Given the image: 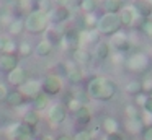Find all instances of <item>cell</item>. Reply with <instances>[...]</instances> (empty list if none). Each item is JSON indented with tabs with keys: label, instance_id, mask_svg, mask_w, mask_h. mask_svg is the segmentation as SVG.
I'll list each match as a JSON object with an SVG mask.
<instances>
[{
	"label": "cell",
	"instance_id": "obj_1",
	"mask_svg": "<svg viewBox=\"0 0 152 140\" xmlns=\"http://www.w3.org/2000/svg\"><path fill=\"white\" fill-rule=\"evenodd\" d=\"M25 31H28L30 34H44V31L48 29L49 23V16L46 12H41V10L34 8L25 16Z\"/></svg>",
	"mask_w": 152,
	"mask_h": 140
},
{
	"label": "cell",
	"instance_id": "obj_2",
	"mask_svg": "<svg viewBox=\"0 0 152 140\" xmlns=\"http://www.w3.org/2000/svg\"><path fill=\"white\" fill-rule=\"evenodd\" d=\"M88 93L92 98L100 101H108L115 94V85L106 78H93L88 85Z\"/></svg>",
	"mask_w": 152,
	"mask_h": 140
},
{
	"label": "cell",
	"instance_id": "obj_3",
	"mask_svg": "<svg viewBox=\"0 0 152 140\" xmlns=\"http://www.w3.org/2000/svg\"><path fill=\"white\" fill-rule=\"evenodd\" d=\"M8 140H33V129L23 122H13L7 129Z\"/></svg>",
	"mask_w": 152,
	"mask_h": 140
},
{
	"label": "cell",
	"instance_id": "obj_4",
	"mask_svg": "<svg viewBox=\"0 0 152 140\" xmlns=\"http://www.w3.org/2000/svg\"><path fill=\"white\" fill-rule=\"evenodd\" d=\"M62 91V80L57 75H46L41 80V93L49 96H56Z\"/></svg>",
	"mask_w": 152,
	"mask_h": 140
},
{
	"label": "cell",
	"instance_id": "obj_5",
	"mask_svg": "<svg viewBox=\"0 0 152 140\" xmlns=\"http://www.w3.org/2000/svg\"><path fill=\"white\" fill-rule=\"evenodd\" d=\"M46 117H48V120H49L53 125H61V124L66 120V117H67L66 106L61 104V103L51 104L49 109H48V112H46Z\"/></svg>",
	"mask_w": 152,
	"mask_h": 140
},
{
	"label": "cell",
	"instance_id": "obj_6",
	"mask_svg": "<svg viewBox=\"0 0 152 140\" xmlns=\"http://www.w3.org/2000/svg\"><path fill=\"white\" fill-rule=\"evenodd\" d=\"M49 23L51 25H56V26H61L62 23H66L67 20L70 18V8L67 5H57V7H53L49 13Z\"/></svg>",
	"mask_w": 152,
	"mask_h": 140
},
{
	"label": "cell",
	"instance_id": "obj_7",
	"mask_svg": "<svg viewBox=\"0 0 152 140\" xmlns=\"http://www.w3.org/2000/svg\"><path fill=\"white\" fill-rule=\"evenodd\" d=\"M18 91H20V93L23 94L26 99L33 101L38 94H41V81L39 80H31V78H28L23 85H20V86H18Z\"/></svg>",
	"mask_w": 152,
	"mask_h": 140
},
{
	"label": "cell",
	"instance_id": "obj_8",
	"mask_svg": "<svg viewBox=\"0 0 152 140\" xmlns=\"http://www.w3.org/2000/svg\"><path fill=\"white\" fill-rule=\"evenodd\" d=\"M62 38H64V29L61 28V26L49 25L48 29L44 31V41H48L53 47L62 44Z\"/></svg>",
	"mask_w": 152,
	"mask_h": 140
},
{
	"label": "cell",
	"instance_id": "obj_9",
	"mask_svg": "<svg viewBox=\"0 0 152 140\" xmlns=\"http://www.w3.org/2000/svg\"><path fill=\"white\" fill-rule=\"evenodd\" d=\"M119 25H121V21H119L118 18H116L115 15H106L103 16L102 20H100V31L105 33V34H111V33L118 31Z\"/></svg>",
	"mask_w": 152,
	"mask_h": 140
},
{
	"label": "cell",
	"instance_id": "obj_10",
	"mask_svg": "<svg viewBox=\"0 0 152 140\" xmlns=\"http://www.w3.org/2000/svg\"><path fill=\"white\" fill-rule=\"evenodd\" d=\"M20 65V57L17 54H0V70L2 72H12L13 68H17Z\"/></svg>",
	"mask_w": 152,
	"mask_h": 140
},
{
	"label": "cell",
	"instance_id": "obj_11",
	"mask_svg": "<svg viewBox=\"0 0 152 140\" xmlns=\"http://www.w3.org/2000/svg\"><path fill=\"white\" fill-rule=\"evenodd\" d=\"M26 80H28V73H26V70H25L23 67H20V65L7 73V81L12 85V86L18 88L20 85H23Z\"/></svg>",
	"mask_w": 152,
	"mask_h": 140
},
{
	"label": "cell",
	"instance_id": "obj_12",
	"mask_svg": "<svg viewBox=\"0 0 152 140\" xmlns=\"http://www.w3.org/2000/svg\"><path fill=\"white\" fill-rule=\"evenodd\" d=\"M62 44H66L67 49H79V44H80V34L74 29H67L64 31V38H62Z\"/></svg>",
	"mask_w": 152,
	"mask_h": 140
},
{
	"label": "cell",
	"instance_id": "obj_13",
	"mask_svg": "<svg viewBox=\"0 0 152 140\" xmlns=\"http://www.w3.org/2000/svg\"><path fill=\"white\" fill-rule=\"evenodd\" d=\"M39 120H41V116H39V112H38L36 109H33V107H30V109H26L23 112V116H21V122L23 124H26L28 127H31V129H36L38 127V124H39Z\"/></svg>",
	"mask_w": 152,
	"mask_h": 140
},
{
	"label": "cell",
	"instance_id": "obj_14",
	"mask_svg": "<svg viewBox=\"0 0 152 140\" xmlns=\"http://www.w3.org/2000/svg\"><path fill=\"white\" fill-rule=\"evenodd\" d=\"M5 103L10 107H20L26 103V98H25L18 90H13V91H8V96H7V99H5Z\"/></svg>",
	"mask_w": 152,
	"mask_h": 140
},
{
	"label": "cell",
	"instance_id": "obj_15",
	"mask_svg": "<svg viewBox=\"0 0 152 140\" xmlns=\"http://www.w3.org/2000/svg\"><path fill=\"white\" fill-rule=\"evenodd\" d=\"M53 51H54V47L48 41H44V39H41V41L36 44V47L33 49V52L36 55H39V57H48V55L53 54Z\"/></svg>",
	"mask_w": 152,
	"mask_h": 140
},
{
	"label": "cell",
	"instance_id": "obj_16",
	"mask_svg": "<svg viewBox=\"0 0 152 140\" xmlns=\"http://www.w3.org/2000/svg\"><path fill=\"white\" fill-rule=\"evenodd\" d=\"M7 29L10 31V34L17 36V34H21L25 31V21L23 18H12V21L7 25Z\"/></svg>",
	"mask_w": 152,
	"mask_h": 140
},
{
	"label": "cell",
	"instance_id": "obj_17",
	"mask_svg": "<svg viewBox=\"0 0 152 140\" xmlns=\"http://www.w3.org/2000/svg\"><path fill=\"white\" fill-rule=\"evenodd\" d=\"M75 119H77V122L79 124H82V125H85V124H88L90 122V119H92V114H90V109L87 106H83L82 104V107H80L79 111H77L75 114Z\"/></svg>",
	"mask_w": 152,
	"mask_h": 140
},
{
	"label": "cell",
	"instance_id": "obj_18",
	"mask_svg": "<svg viewBox=\"0 0 152 140\" xmlns=\"http://www.w3.org/2000/svg\"><path fill=\"white\" fill-rule=\"evenodd\" d=\"M31 54H33V47H31V44L28 41H21L20 44H18L17 55H20V57H30Z\"/></svg>",
	"mask_w": 152,
	"mask_h": 140
},
{
	"label": "cell",
	"instance_id": "obj_19",
	"mask_svg": "<svg viewBox=\"0 0 152 140\" xmlns=\"http://www.w3.org/2000/svg\"><path fill=\"white\" fill-rule=\"evenodd\" d=\"M48 103H49L48 96L41 93V94H38V96L33 99V109H36L38 112H39V111L44 109V107H48Z\"/></svg>",
	"mask_w": 152,
	"mask_h": 140
},
{
	"label": "cell",
	"instance_id": "obj_20",
	"mask_svg": "<svg viewBox=\"0 0 152 140\" xmlns=\"http://www.w3.org/2000/svg\"><path fill=\"white\" fill-rule=\"evenodd\" d=\"M67 75L72 81H77L80 78V70L75 65V62H67Z\"/></svg>",
	"mask_w": 152,
	"mask_h": 140
},
{
	"label": "cell",
	"instance_id": "obj_21",
	"mask_svg": "<svg viewBox=\"0 0 152 140\" xmlns=\"http://www.w3.org/2000/svg\"><path fill=\"white\" fill-rule=\"evenodd\" d=\"M108 52H110V47H108V44H105V42H100V44L96 46V49H95L96 57L102 59V60L108 57Z\"/></svg>",
	"mask_w": 152,
	"mask_h": 140
},
{
	"label": "cell",
	"instance_id": "obj_22",
	"mask_svg": "<svg viewBox=\"0 0 152 140\" xmlns=\"http://www.w3.org/2000/svg\"><path fill=\"white\" fill-rule=\"evenodd\" d=\"M80 107H82V103H80L79 99H74V98H70V101H69V103H67L66 109H67V111H70V112H72V114H75L77 111L80 109Z\"/></svg>",
	"mask_w": 152,
	"mask_h": 140
},
{
	"label": "cell",
	"instance_id": "obj_23",
	"mask_svg": "<svg viewBox=\"0 0 152 140\" xmlns=\"http://www.w3.org/2000/svg\"><path fill=\"white\" fill-rule=\"evenodd\" d=\"M95 0H82V2H80V8L83 10V12L85 13H90V12H93V10H95Z\"/></svg>",
	"mask_w": 152,
	"mask_h": 140
},
{
	"label": "cell",
	"instance_id": "obj_24",
	"mask_svg": "<svg viewBox=\"0 0 152 140\" xmlns=\"http://www.w3.org/2000/svg\"><path fill=\"white\" fill-rule=\"evenodd\" d=\"M74 57H75L77 62H87L88 60V52L82 51V49H75L74 51Z\"/></svg>",
	"mask_w": 152,
	"mask_h": 140
},
{
	"label": "cell",
	"instance_id": "obj_25",
	"mask_svg": "<svg viewBox=\"0 0 152 140\" xmlns=\"http://www.w3.org/2000/svg\"><path fill=\"white\" fill-rule=\"evenodd\" d=\"M7 96H8V88H7V85L0 81V103H5Z\"/></svg>",
	"mask_w": 152,
	"mask_h": 140
},
{
	"label": "cell",
	"instance_id": "obj_26",
	"mask_svg": "<svg viewBox=\"0 0 152 140\" xmlns=\"http://www.w3.org/2000/svg\"><path fill=\"white\" fill-rule=\"evenodd\" d=\"M118 8H119V2H118V0H110L108 5H106V10L110 12V15H113Z\"/></svg>",
	"mask_w": 152,
	"mask_h": 140
},
{
	"label": "cell",
	"instance_id": "obj_27",
	"mask_svg": "<svg viewBox=\"0 0 152 140\" xmlns=\"http://www.w3.org/2000/svg\"><path fill=\"white\" fill-rule=\"evenodd\" d=\"M10 41V38L8 36H5V34H0V54L5 51V46H7V42Z\"/></svg>",
	"mask_w": 152,
	"mask_h": 140
},
{
	"label": "cell",
	"instance_id": "obj_28",
	"mask_svg": "<svg viewBox=\"0 0 152 140\" xmlns=\"http://www.w3.org/2000/svg\"><path fill=\"white\" fill-rule=\"evenodd\" d=\"M72 140H90V133L88 132H79Z\"/></svg>",
	"mask_w": 152,
	"mask_h": 140
},
{
	"label": "cell",
	"instance_id": "obj_29",
	"mask_svg": "<svg viewBox=\"0 0 152 140\" xmlns=\"http://www.w3.org/2000/svg\"><path fill=\"white\" fill-rule=\"evenodd\" d=\"M106 140H123V139H121L119 133H110V135L106 137Z\"/></svg>",
	"mask_w": 152,
	"mask_h": 140
},
{
	"label": "cell",
	"instance_id": "obj_30",
	"mask_svg": "<svg viewBox=\"0 0 152 140\" xmlns=\"http://www.w3.org/2000/svg\"><path fill=\"white\" fill-rule=\"evenodd\" d=\"M56 140H72V137L70 135H61V137H57Z\"/></svg>",
	"mask_w": 152,
	"mask_h": 140
},
{
	"label": "cell",
	"instance_id": "obj_31",
	"mask_svg": "<svg viewBox=\"0 0 152 140\" xmlns=\"http://www.w3.org/2000/svg\"><path fill=\"white\" fill-rule=\"evenodd\" d=\"M39 140H56V139H54L53 135H43V137H41Z\"/></svg>",
	"mask_w": 152,
	"mask_h": 140
},
{
	"label": "cell",
	"instance_id": "obj_32",
	"mask_svg": "<svg viewBox=\"0 0 152 140\" xmlns=\"http://www.w3.org/2000/svg\"><path fill=\"white\" fill-rule=\"evenodd\" d=\"M33 140H36V139H33Z\"/></svg>",
	"mask_w": 152,
	"mask_h": 140
}]
</instances>
